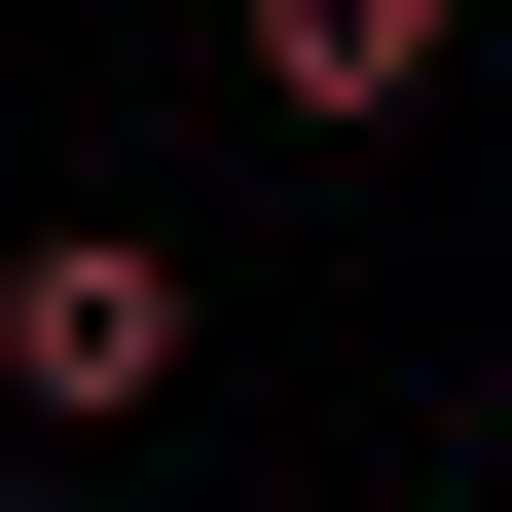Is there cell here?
Returning <instances> with one entry per match:
<instances>
[{"mask_svg":"<svg viewBox=\"0 0 512 512\" xmlns=\"http://www.w3.org/2000/svg\"><path fill=\"white\" fill-rule=\"evenodd\" d=\"M439 37H476V0H256V110H293V147H366Z\"/></svg>","mask_w":512,"mask_h":512,"instance_id":"cell-2","label":"cell"},{"mask_svg":"<svg viewBox=\"0 0 512 512\" xmlns=\"http://www.w3.org/2000/svg\"><path fill=\"white\" fill-rule=\"evenodd\" d=\"M476 512H512V476H476Z\"/></svg>","mask_w":512,"mask_h":512,"instance_id":"cell-3","label":"cell"},{"mask_svg":"<svg viewBox=\"0 0 512 512\" xmlns=\"http://www.w3.org/2000/svg\"><path fill=\"white\" fill-rule=\"evenodd\" d=\"M0 403H37V439H147L183 403V256L147 220H37V256H0Z\"/></svg>","mask_w":512,"mask_h":512,"instance_id":"cell-1","label":"cell"}]
</instances>
